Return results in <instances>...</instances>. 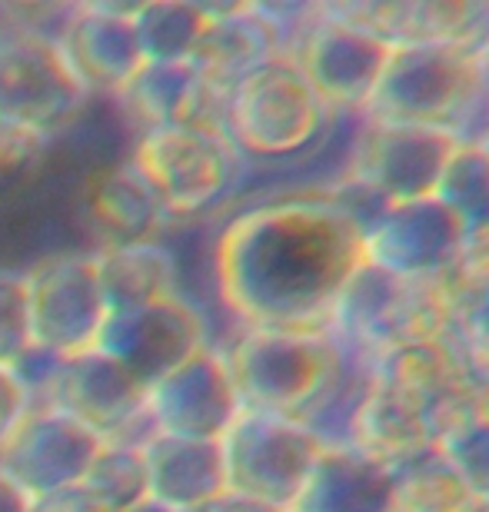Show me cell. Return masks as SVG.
Wrapping results in <instances>:
<instances>
[{
  "label": "cell",
  "instance_id": "1",
  "mask_svg": "<svg viewBox=\"0 0 489 512\" xmlns=\"http://www.w3.org/2000/svg\"><path fill=\"white\" fill-rule=\"evenodd\" d=\"M363 263L366 233L326 193L243 210L213 247L220 300L243 330L330 333L336 300Z\"/></svg>",
  "mask_w": 489,
  "mask_h": 512
},
{
  "label": "cell",
  "instance_id": "2",
  "mask_svg": "<svg viewBox=\"0 0 489 512\" xmlns=\"http://www.w3.org/2000/svg\"><path fill=\"white\" fill-rule=\"evenodd\" d=\"M370 124L450 133L483 143L489 133V57L456 47H390L386 67L360 110Z\"/></svg>",
  "mask_w": 489,
  "mask_h": 512
},
{
  "label": "cell",
  "instance_id": "3",
  "mask_svg": "<svg viewBox=\"0 0 489 512\" xmlns=\"http://www.w3.org/2000/svg\"><path fill=\"white\" fill-rule=\"evenodd\" d=\"M243 409L303 423L346 366V346L333 333L243 330L223 350Z\"/></svg>",
  "mask_w": 489,
  "mask_h": 512
},
{
  "label": "cell",
  "instance_id": "4",
  "mask_svg": "<svg viewBox=\"0 0 489 512\" xmlns=\"http://www.w3.org/2000/svg\"><path fill=\"white\" fill-rule=\"evenodd\" d=\"M450 330V310L433 283L400 276L363 263L336 300L330 333L366 360L403 350V346L443 340Z\"/></svg>",
  "mask_w": 489,
  "mask_h": 512
},
{
  "label": "cell",
  "instance_id": "5",
  "mask_svg": "<svg viewBox=\"0 0 489 512\" xmlns=\"http://www.w3.org/2000/svg\"><path fill=\"white\" fill-rule=\"evenodd\" d=\"M330 110L313 94L290 57H273L247 74L227 97L223 130L240 157L283 160L323 133Z\"/></svg>",
  "mask_w": 489,
  "mask_h": 512
},
{
  "label": "cell",
  "instance_id": "6",
  "mask_svg": "<svg viewBox=\"0 0 489 512\" xmlns=\"http://www.w3.org/2000/svg\"><path fill=\"white\" fill-rule=\"evenodd\" d=\"M87 100V87L47 27H0V120L50 140L77 124Z\"/></svg>",
  "mask_w": 489,
  "mask_h": 512
},
{
  "label": "cell",
  "instance_id": "7",
  "mask_svg": "<svg viewBox=\"0 0 489 512\" xmlns=\"http://www.w3.org/2000/svg\"><path fill=\"white\" fill-rule=\"evenodd\" d=\"M220 449L227 493L273 512H290L323 443L297 419L243 409L220 439Z\"/></svg>",
  "mask_w": 489,
  "mask_h": 512
},
{
  "label": "cell",
  "instance_id": "8",
  "mask_svg": "<svg viewBox=\"0 0 489 512\" xmlns=\"http://www.w3.org/2000/svg\"><path fill=\"white\" fill-rule=\"evenodd\" d=\"M130 163L173 217L207 213L240 177V150L223 130L160 127L137 137Z\"/></svg>",
  "mask_w": 489,
  "mask_h": 512
},
{
  "label": "cell",
  "instance_id": "9",
  "mask_svg": "<svg viewBox=\"0 0 489 512\" xmlns=\"http://www.w3.org/2000/svg\"><path fill=\"white\" fill-rule=\"evenodd\" d=\"M373 383L400 403L440 446L453 429L483 416L486 386L450 343H416L373 360Z\"/></svg>",
  "mask_w": 489,
  "mask_h": 512
},
{
  "label": "cell",
  "instance_id": "10",
  "mask_svg": "<svg viewBox=\"0 0 489 512\" xmlns=\"http://www.w3.org/2000/svg\"><path fill=\"white\" fill-rule=\"evenodd\" d=\"M34 350L50 360H74L94 350L107 323L94 253H54L27 270Z\"/></svg>",
  "mask_w": 489,
  "mask_h": 512
},
{
  "label": "cell",
  "instance_id": "11",
  "mask_svg": "<svg viewBox=\"0 0 489 512\" xmlns=\"http://www.w3.org/2000/svg\"><path fill=\"white\" fill-rule=\"evenodd\" d=\"M37 403L64 409L104 443L140 446L154 433L147 419V389L100 350L60 360Z\"/></svg>",
  "mask_w": 489,
  "mask_h": 512
},
{
  "label": "cell",
  "instance_id": "12",
  "mask_svg": "<svg viewBox=\"0 0 489 512\" xmlns=\"http://www.w3.org/2000/svg\"><path fill=\"white\" fill-rule=\"evenodd\" d=\"M210 346V326L187 296L177 293L170 300L137 306V310L110 313L97 346L104 356L120 363L134 380L150 389L190 356Z\"/></svg>",
  "mask_w": 489,
  "mask_h": 512
},
{
  "label": "cell",
  "instance_id": "13",
  "mask_svg": "<svg viewBox=\"0 0 489 512\" xmlns=\"http://www.w3.org/2000/svg\"><path fill=\"white\" fill-rule=\"evenodd\" d=\"M107 443L64 409L34 403L20 426L0 446V473L30 499H44L84 483Z\"/></svg>",
  "mask_w": 489,
  "mask_h": 512
},
{
  "label": "cell",
  "instance_id": "14",
  "mask_svg": "<svg viewBox=\"0 0 489 512\" xmlns=\"http://www.w3.org/2000/svg\"><path fill=\"white\" fill-rule=\"evenodd\" d=\"M386 47H456L489 57V4L483 0H363L323 4Z\"/></svg>",
  "mask_w": 489,
  "mask_h": 512
},
{
  "label": "cell",
  "instance_id": "15",
  "mask_svg": "<svg viewBox=\"0 0 489 512\" xmlns=\"http://www.w3.org/2000/svg\"><path fill=\"white\" fill-rule=\"evenodd\" d=\"M456 140L443 130L370 124L360 130L350 180L363 183L386 207L433 197Z\"/></svg>",
  "mask_w": 489,
  "mask_h": 512
},
{
  "label": "cell",
  "instance_id": "16",
  "mask_svg": "<svg viewBox=\"0 0 489 512\" xmlns=\"http://www.w3.org/2000/svg\"><path fill=\"white\" fill-rule=\"evenodd\" d=\"M243 403L223 350L207 346L147 389V419L154 433L220 443L237 423Z\"/></svg>",
  "mask_w": 489,
  "mask_h": 512
},
{
  "label": "cell",
  "instance_id": "17",
  "mask_svg": "<svg viewBox=\"0 0 489 512\" xmlns=\"http://www.w3.org/2000/svg\"><path fill=\"white\" fill-rule=\"evenodd\" d=\"M390 47L343 20H333L317 4V17L293 44L290 60L307 77L326 110H363L380 80Z\"/></svg>",
  "mask_w": 489,
  "mask_h": 512
},
{
  "label": "cell",
  "instance_id": "18",
  "mask_svg": "<svg viewBox=\"0 0 489 512\" xmlns=\"http://www.w3.org/2000/svg\"><path fill=\"white\" fill-rule=\"evenodd\" d=\"M466 240L463 227L436 197L393 203L366 230V263L400 276L433 283Z\"/></svg>",
  "mask_w": 489,
  "mask_h": 512
},
{
  "label": "cell",
  "instance_id": "19",
  "mask_svg": "<svg viewBox=\"0 0 489 512\" xmlns=\"http://www.w3.org/2000/svg\"><path fill=\"white\" fill-rule=\"evenodd\" d=\"M130 14L134 7L84 4L70 7L60 20L54 37L87 94L120 97L144 70V54Z\"/></svg>",
  "mask_w": 489,
  "mask_h": 512
},
{
  "label": "cell",
  "instance_id": "20",
  "mask_svg": "<svg viewBox=\"0 0 489 512\" xmlns=\"http://www.w3.org/2000/svg\"><path fill=\"white\" fill-rule=\"evenodd\" d=\"M273 57H287V34L277 10L260 4H230L213 7L193 67L213 90L230 97V90L243 77Z\"/></svg>",
  "mask_w": 489,
  "mask_h": 512
},
{
  "label": "cell",
  "instance_id": "21",
  "mask_svg": "<svg viewBox=\"0 0 489 512\" xmlns=\"http://www.w3.org/2000/svg\"><path fill=\"white\" fill-rule=\"evenodd\" d=\"M117 100L140 133L160 127L223 130L227 117V97L213 90L193 64H144Z\"/></svg>",
  "mask_w": 489,
  "mask_h": 512
},
{
  "label": "cell",
  "instance_id": "22",
  "mask_svg": "<svg viewBox=\"0 0 489 512\" xmlns=\"http://www.w3.org/2000/svg\"><path fill=\"white\" fill-rule=\"evenodd\" d=\"M84 217L100 250L157 243L170 223L167 207L130 160L90 173L84 183Z\"/></svg>",
  "mask_w": 489,
  "mask_h": 512
},
{
  "label": "cell",
  "instance_id": "23",
  "mask_svg": "<svg viewBox=\"0 0 489 512\" xmlns=\"http://www.w3.org/2000/svg\"><path fill=\"white\" fill-rule=\"evenodd\" d=\"M140 449H144L150 499L157 503L177 512H193L227 493L220 443L150 433Z\"/></svg>",
  "mask_w": 489,
  "mask_h": 512
},
{
  "label": "cell",
  "instance_id": "24",
  "mask_svg": "<svg viewBox=\"0 0 489 512\" xmlns=\"http://www.w3.org/2000/svg\"><path fill=\"white\" fill-rule=\"evenodd\" d=\"M393 473L353 446H323L290 512H386Z\"/></svg>",
  "mask_w": 489,
  "mask_h": 512
},
{
  "label": "cell",
  "instance_id": "25",
  "mask_svg": "<svg viewBox=\"0 0 489 512\" xmlns=\"http://www.w3.org/2000/svg\"><path fill=\"white\" fill-rule=\"evenodd\" d=\"M97 276L104 290L107 313L137 310L180 293L177 260L163 243H134V247L97 250Z\"/></svg>",
  "mask_w": 489,
  "mask_h": 512
},
{
  "label": "cell",
  "instance_id": "26",
  "mask_svg": "<svg viewBox=\"0 0 489 512\" xmlns=\"http://www.w3.org/2000/svg\"><path fill=\"white\" fill-rule=\"evenodd\" d=\"M213 7L190 0H147L134 4V30L144 64H193L210 27Z\"/></svg>",
  "mask_w": 489,
  "mask_h": 512
},
{
  "label": "cell",
  "instance_id": "27",
  "mask_svg": "<svg viewBox=\"0 0 489 512\" xmlns=\"http://www.w3.org/2000/svg\"><path fill=\"white\" fill-rule=\"evenodd\" d=\"M386 512H480V503L466 493V486L433 449L393 473Z\"/></svg>",
  "mask_w": 489,
  "mask_h": 512
},
{
  "label": "cell",
  "instance_id": "28",
  "mask_svg": "<svg viewBox=\"0 0 489 512\" xmlns=\"http://www.w3.org/2000/svg\"><path fill=\"white\" fill-rule=\"evenodd\" d=\"M433 197L453 213L466 237L489 233V153L476 143H456Z\"/></svg>",
  "mask_w": 489,
  "mask_h": 512
},
{
  "label": "cell",
  "instance_id": "29",
  "mask_svg": "<svg viewBox=\"0 0 489 512\" xmlns=\"http://www.w3.org/2000/svg\"><path fill=\"white\" fill-rule=\"evenodd\" d=\"M80 489L90 499H97L107 512H124L130 506L144 503L150 496L144 449L107 443L94 459V466H90V473L84 476Z\"/></svg>",
  "mask_w": 489,
  "mask_h": 512
},
{
  "label": "cell",
  "instance_id": "30",
  "mask_svg": "<svg viewBox=\"0 0 489 512\" xmlns=\"http://www.w3.org/2000/svg\"><path fill=\"white\" fill-rule=\"evenodd\" d=\"M446 343L460 353L470 373L489 389V283L453 303Z\"/></svg>",
  "mask_w": 489,
  "mask_h": 512
},
{
  "label": "cell",
  "instance_id": "31",
  "mask_svg": "<svg viewBox=\"0 0 489 512\" xmlns=\"http://www.w3.org/2000/svg\"><path fill=\"white\" fill-rule=\"evenodd\" d=\"M443 463L453 469V476L466 486L476 503H489V419L476 416L466 426L453 429L436 446Z\"/></svg>",
  "mask_w": 489,
  "mask_h": 512
},
{
  "label": "cell",
  "instance_id": "32",
  "mask_svg": "<svg viewBox=\"0 0 489 512\" xmlns=\"http://www.w3.org/2000/svg\"><path fill=\"white\" fill-rule=\"evenodd\" d=\"M30 353H34V333H30L27 270L0 266V366L17 370Z\"/></svg>",
  "mask_w": 489,
  "mask_h": 512
},
{
  "label": "cell",
  "instance_id": "33",
  "mask_svg": "<svg viewBox=\"0 0 489 512\" xmlns=\"http://www.w3.org/2000/svg\"><path fill=\"white\" fill-rule=\"evenodd\" d=\"M30 409H34V396L24 383V376L10 366H0V446L7 443V436L20 426Z\"/></svg>",
  "mask_w": 489,
  "mask_h": 512
},
{
  "label": "cell",
  "instance_id": "34",
  "mask_svg": "<svg viewBox=\"0 0 489 512\" xmlns=\"http://www.w3.org/2000/svg\"><path fill=\"white\" fill-rule=\"evenodd\" d=\"M44 143L47 140L37 137L34 130L0 120V173L27 167V163L34 160L40 150H44Z\"/></svg>",
  "mask_w": 489,
  "mask_h": 512
},
{
  "label": "cell",
  "instance_id": "35",
  "mask_svg": "<svg viewBox=\"0 0 489 512\" xmlns=\"http://www.w3.org/2000/svg\"><path fill=\"white\" fill-rule=\"evenodd\" d=\"M30 512H107V509L100 506L97 499H90L80 486H74V489H64V493L34 499V509Z\"/></svg>",
  "mask_w": 489,
  "mask_h": 512
},
{
  "label": "cell",
  "instance_id": "36",
  "mask_svg": "<svg viewBox=\"0 0 489 512\" xmlns=\"http://www.w3.org/2000/svg\"><path fill=\"white\" fill-rule=\"evenodd\" d=\"M30 509H34V499L14 479L0 473V512H30Z\"/></svg>",
  "mask_w": 489,
  "mask_h": 512
},
{
  "label": "cell",
  "instance_id": "37",
  "mask_svg": "<svg viewBox=\"0 0 489 512\" xmlns=\"http://www.w3.org/2000/svg\"><path fill=\"white\" fill-rule=\"evenodd\" d=\"M193 512H273V509L253 503V499H243L237 493H223V496L210 499L207 506H200V509H193Z\"/></svg>",
  "mask_w": 489,
  "mask_h": 512
},
{
  "label": "cell",
  "instance_id": "38",
  "mask_svg": "<svg viewBox=\"0 0 489 512\" xmlns=\"http://www.w3.org/2000/svg\"><path fill=\"white\" fill-rule=\"evenodd\" d=\"M124 512H177V509H170V506H163V503H157V499H144V503H137V506H130V509H124Z\"/></svg>",
  "mask_w": 489,
  "mask_h": 512
},
{
  "label": "cell",
  "instance_id": "39",
  "mask_svg": "<svg viewBox=\"0 0 489 512\" xmlns=\"http://www.w3.org/2000/svg\"><path fill=\"white\" fill-rule=\"evenodd\" d=\"M483 416L489 419V389H486V403H483Z\"/></svg>",
  "mask_w": 489,
  "mask_h": 512
},
{
  "label": "cell",
  "instance_id": "40",
  "mask_svg": "<svg viewBox=\"0 0 489 512\" xmlns=\"http://www.w3.org/2000/svg\"><path fill=\"white\" fill-rule=\"evenodd\" d=\"M476 147H483V150L489 153V133H486V137H483V143H476Z\"/></svg>",
  "mask_w": 489,
  "mask_h": 512
},
{
  "label": "cell",
  "instance_id": "41",
  "mask_svg": "<svg viewBox=\"0 0 489 512\" xmlns=\"http://www.w3.org/2000/svg\"><path fill=\"white\" fill-rule=\"evenodd\" d=\"M480 512H489V503H480Z\"/></svg>",
  "mask_w": 489,
  "mask_h": 512
}]
</instances>
